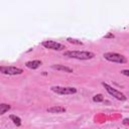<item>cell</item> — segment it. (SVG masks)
<instances>
[{
	"mask_svg": "<svg viewBox=\"0 0 129 129\" xmlns=\"http://www.w3.org/2000/svg\"><path fill=\"white\" fill-rule=\"evenodd\" d=\"M51 69L56 70V71H60V72H66V73H73V69H71L67 66H63V64H58V63L52 64Z\"/></svg>",
	"mask_w": 129,
	"mask_h": 129,
	"instance_id": "obj_9",
	"label": "cell"
},
{
	"mask_svg": "<svg viewBox=\"0 0 129 129\" xmlns=\"http://www.w3.org/2000/svg\"><path fill=\"white\" fill-rule=\"evenodd\" d=\"M41 45L47 49H51V50H63L66 48V46L59 42L53 41V40H44L41 42Z\"/></svg>",
	"mask_w": 129,
	"mask_h": 129,
	"instance_id": "obj_6",
	"label": "cell"
},
{
	"mask_svg": "<svg viewBox=\"0 0 129 129\" xmlns=\"http://www.w3.org/2000/svg\"><path fill=\"white\" fill-rule=\"evenodd\" d=\"M63 56H68L80 60H88V59H92L95 56V53L87 50H67L63 51Z\"/></svg>",
	"mask_w": 129,
	"mask_h": 129,
	"instance_id": "obj_1",
	"label": "cell"
},
{
	"mask_svg": "<svg viewBox=\"0 0 129 129\" xmlns=\"http://www.w3.org/2000/svg\"><path fill=\"white\" fill-rule=\"evenodd\" d=\"M123 76H126V77H129V70H122L121 72H120Z\"/></svg>",
	"mask_w": 129,
	"mask_h": 129,
	"instance_id": "obj_14",
	"label": "cell"
},
{
	"mask_svg": "<svg viewBox=\"0 0 129 129\" xmlns=\"http://www.w3.org/2000/svg\"><path fill=\"white\" fill-rule=\"evenodd\" d=\"M93 101L94 102H97V103H100V102H103L104 101V97L102 94H97L93 97Z\"/></svg>",
	"mask_w": 129,
	"mask_h": 129,
	"instance_id": "obj_12",
	"label": "cell"
},
{
	"mask_svg": "<svg viewBox=\"0 0 129 129\" xmlns=\"http://www.w3.org/2000/svg\"><path fill=\"white\" fill-rule=\"evenodd\" d=\"M115 37V35L113 34V33H111V32H109L108 34H106L105 36H104V38H114Z\"/></svg>",
	"mask_w": 129,
	"mask_h": 129,
	"instance_id": "obj_15",
	"label": "cell"
},
{
	"mask_svg": "<svg viewBox=\"0 0 129 129\" xmlns=\"http://www.w3.org/2000/svg\"><path fill=\"white\" fill-rule=\"evenodd\" d=\"M102 86L105 88V90L107 91L108 94H110L111 96H113V97L116 98L117 100H119V101H126L127 97H126L123 93H121L120 91H118L117 89L113 88L112 86H110V85L107 84V83H102Z\"/></svg>",
	"mask_w": 129,
	"mask_h": 129,
	"instance_id": "obj_3",
	"label": "cell"
},
{
	"mask_svg": "<svg viewBox=\"0 0 129 129\" xmlns=\"http://www.w3.org/2000/svg\"><path fill=\"white\" fill-rule=\"evenodd\" d=\"M48 113H52V114H56V113H64L67 111V109L62 106H52V107H49L47 108L46 110Z\"/></svg>",
	"mask_w": 129,
	"mask_h": 129,
	"instance_id": "obj_8",
	"label": "cell"
},
{
	"mask_svg": "<svg viewBox=\"0 0 129 129\" xmlns=\"http://www.w3.org/2000/svg\"><path fill=\"white\" fill-rule=\"evenodd\" d=\"M9 118H10V120H11L17 127L21 126V119H20L18 116H16V115H10Z\"/></svg>",
	"mask_w": 129,
	"mask_h": 129,
	"instance_id": "obj_11",
	"label": "cell"
},
{
	"mask_svg": "<svg viewBox=\"0 0 129 129\" xmlns=\"http://www.w3.org/2000/svg\"><path fill=\"white\" fill-rule=\"evenodd\" d=\"M11 109V106L9 104H5V103H2L0 104V115H3L5 114L7 111H9Z\"/></svg>",
	"mask_w": 129,
	"mask_h": 129,
	"instance_id": "obj_10",
	"label": "cell"
},
{
	"mask_svg": "<svg viewBox=\"0 0 129 129\" xmlns=\"http://www.w3.org/2000/svg\"><path fill=\"white\" fill-rule=\"evenodd\" d=\"M123 124H124V125H128V126H129V118H125V119L123 120Z\"/></svg>",
	"mask_w": 129,
	"mask_h": 129,
	"instance_id": "obj_16",
	"label": "cell"
},
{
	"mask_svg": "<svg viewBox=\"0 0 129 129\" xmlns=\"http://www.w3.org/2000/svg\"><path fill=\"white\" fill-rule=\"evenodd\" d=\"M0 72L3 75H7V76H16V75H21L23 73V70L20 68H16V67H6V66H1L0 67Z\"/></svg>",
	"mask_w": 129,
	"mask_h": 129,
	"instance_id": "obj_5",
	"label": "cell"
},
{
	"mask_svg": "<svg viewBox=\"0 0 129 129\" xmlns=\"http://www.w3.org/2000/svg\"><path fill=\"white\" fill-rule=\"evenodd\" d=\"M41 60L39 59H34V60H29L25 62V67L30 69V70H36L37 68H39L41 66Z\"/></svg>",
	"mask_w": 129,
	"mask_h": 129,
	"instance_id": "obj_7",
	"label": "cell"
},
{
	"mask_svg": "<svg viewBox=\"0 0 129 129\" xmlns=\"http://www.w3.org/2000/svg\"><path fill=\"white\" fill-rule=\"evenodd\" d=\"M67 40L70 42V43H73V44H83V42L81 41V40H79V39H75V38H72V37H68L67 38Z\"/></svg>",
	"mask_w": 129,
	"mask_h": 129,
	"instance_id": "obj_13",
	"label": "cell"
},
{
	"mask_svg": "<svg viewBox=\"0 0 129 129\" xmlns=\"http://www.w3.org/2000/svg\"><path fill=\"white\" fill-rule=\"evenodd\" d=\"M104 58L107 59L108 61L111 62H116V63H126L127 62V58L126 56H124L121 53L118 52H105L103 54Z\"/></svg>",
	"mask_w": 129,
	"mask_h": 129,
	"instance_id": "obj_2",
	"label": "cell"
},
{
	"mask_svg": "<svg viewBox=\"0 0 129 129\" xmlns=\"http://www.w3.org/2000/svg\"><path fill=\"white\" fill-rule=\"evenodd\" d=\"M52 92L58 95H73L77 93V89L74 87H60V86H53L50 88Z\"/></svg>",
	"mask_w": 129,
	"mask_h": 129,
	"instance_id": "obj_4",
	"label": "cell"
}]
</instances>
